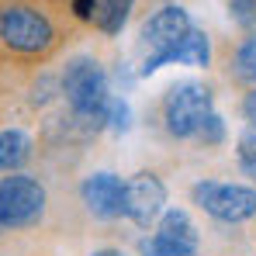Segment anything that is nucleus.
Here are the masks:
<instances>
[{"label": "nucleus", "instance_id": "aec40b11", "mask_svg": "<svg viewBox=\"0 0 256 256\" xmlns=\"http://www.w3.org/2000/svg\"><path fill=\"white\" fill-rule=\"evenodd\" d=\"M94 256H122L118 250H100V253H94Z\"/></svg>", "mask_w": 256, "mask_h": 256}, {"label": "nucleus", "instance_id": "2eb2a0df", "mask_svg": "<svg viewBox=\"0 0 256 256\" xmlns=\"http://www.w3.org/2000/svg\"><path fill=\"white\" fill-rule=\"evenodd\" d=\"M239 166L246 176H253L256 180V128H246L242 135H239Z\"/></svg>", "mask_w": 256, "mask_h": 256}, {"label": "nucleus", "instance_id": "0eeeda50", "mask_svg": "<svg viewBox=\"0 0 256 256\" xmlns=\"http://www.w3.org/2000/svg\"><path fill=\"white\" fill-rule=\"evenodd\" d=\"M142 256H198V225L184 208H166L152 236L138 239Z\"/></svg>", "mask_w": 256, "mask_h": 256}, {"label": "nucleus", "instance_id": "423d86ee", "mask_svg": "<svg viewBox=\"0 0 256 256\" xmlns=\"http://www.w3.org/2000/svg\"><path fill=\"white\" fill-rule=\"evenodd\" d=\"M212 114V90L204 84H176L166 94V104H163V122H166V132L176 135V138H190L198 135L201 122Z\"/></svg>", "mask_w": 256, "mask_h": 256}, {"label": "nucleus", "instance_id": "dca6fc26", "mask_svg": "<svg viewBox=\"0 0 256 256\" xmlns=\"http://www.w3.org/2000/svg\"><path fill=\"white\" fill-rule=\"evenodd\" d=\"M228 18L239 28H256V0H228Z\"/></svg>", "mask_w": 256, "mask_h": 256}, {"label": "nucleus", "instance_id": "1a4fd4ad", "mask_svg": "<svg viewBox=\"0 0 256 256\" xmlns=\"http://www.w3.org/2000/svg\"><path fill=\"white\" fill-rule=\"evenodd\" d=\"M80 198H84L86 212L100 222H111L122 214V201H125V180L114 176V173L100 170L90 173L84 184H80Z\"/></svg>", "mask_w": 256, "mask_h": 256}, {"label": "nucleus", "instance_id": "ddd939ff", "mask_svg": "<svg viewBox=\"0 0 256 256\" xmlns=\"http://www.w3.org/2000/svg\"><path fill=\"white\" fill-rule=\"evenodd\" d=\"M236 76L246 84H256V35L242 38V45L236 48Z\"/></svg>", "mask_w": 256, "mask_h": 256}, {"label": "nucleus", "instance_id": "4468645a", "mask_svg": "<svg viewBox=\"0 0 256 256\" xmlns=\"http://www.w3.org/2000/svg\"><path fill=\"white\" fill-rule=\"evenodd\" d=\"M104 125L111 128L114 135H125L128 128H132V108H128V100H118V97H111V100H108Z\"/></svg>", "mask_w": 256, "mask_h": 256}, {"label": "nucleus", "instance_id": "f8f14e48", "mask_svg": "<svg viewBox=\"0 0 256 256\" xmlns=\"http://www.w3.org/2000/svg\"><path fill=\"white\" fill-rule=\"evenodd\" d=\"M132 4L135 0H97V10H94V21L104 35H118L125 28L128 14H132Z\"/></svg>", "mask_w": 256, "mask_h": 256}, {"label": "nucleus", "instance_id": "6e6552de", "mask_svg": "<svg viewBox=\"0 0 256 256\" xmlns=\"http://www.w3.org/2000/svg\"><path fill=\"white\" fill-rule=\"evenodd\" d=\"M166 212V187L156 173H135L125 180V201L122 214H128L135 225H152L160 222V214Z\"/></svg>", "mask_w": 256, "mask_h": 256}, {"label": "nucleus", "instance_id": "20e7f679", "mask_svg": "<svg viewBox=\"0 0 256 256\" xmlns=\"http://www.w3.org/2000/svg\"><path fill=\"white\" fill-rule=\"evenodd\" d=\"M45 214V187L28 173L0 176V228H28Z\"/></svg>", "mask_w": 256, "mask_h": 256}, {"label": "nucleus", "instance_id": "f3484780", "mask_svg": "<svg viewBox=\"0 0 256 256\" xmlns=\"http://www.w3.org/2000/svg\"><path fill=\"white\" fill-rule=\"evenodd\" d=\"M198 138L204 142V146H222L225 142V122H222V114H208L204 122H201V128H198Z\"/></svg>", "mask_w": 256, "mask_h": 256}, {"label": "nucleus", "instance_id": "7ed1b4c3", "mask_svg": "<svg viewBox=\"0 0 256 256\" xmlns=\"http://www.w3.org/2000/svg\"><path fill=\"white\" fill-rule=\"evenodd\" d=\"M0 42L7 48H14V52L35 56V52H45L48 45L56 42V28H52V21L38 7L7 4L0 10Z\"/></svg>", "mask_w": 256, "mask_h": 256}, {"label": "nucleus", "instance_id": "9d476101", "mask_svg": "<svg viewBox=\"0 0 256 256\" xmlns=\"http://www.w3.org/2000/svg\"><path fill=\"white\" fill-rule=\"evenodd\" d=\"M32 160V138L21 128H4L0 132V173H18Z\"/></svg>", "mask_w": 256, "mask_h": 256}, {"label": "nucleus", "instance_id": "6ab92c4d", "mask_svg": "<svg viewBox=\"0 0 256 256\" xmlns=\"http://www.w3.org/2000/svg\"><path fill=\"white\" fill-rule=\"evenodd\" d=\"M242 114H246V122L256 128V90L246 94V100H242Z\"/></svg>", "mask_w": 256, "mask_h": 256}, {"label": "nucleus", "instance_id": "f03ea898", "mask_svg": "<svg viewBox=\"0 0 256 256\" xmlns=\"http://www.w3.org/2000/svg\"><path fill=\"white\" fill-rule=\"evenodd\" d=\"M194 24H190V14L184 10V7H160L146 24H142V45H146V59H142V66H138V73L142 76H152L156 70H163L166 62H170L173 48L180 45V38L190 32Z\"/></svg>", "mask_w": 256, "mask_h": 256}, {"label": "nucleus", "instance_id": "a211bd4d", "mask_svg": "<svg viewBox=\"0 0 256 256\" xmlns=\"http://www.w3.org/2000/svg\"><path fill=\"white\" fill-rule=\"evenodd\" d=\"M73 10H76V18H84V21H94L97 0H73Z\"/></svg>", "mask_w": 256, "mask_h": 256}, {"label": "nucleus", "instance_id": "f257e3e1", "mask_svg": "<svg viewBox=\"0 0 256 256\" xmlns=\"http://www.w3.org/2000/svg\"><path fill=\"white\" fill-rule=\"evenodd\" d=\"M62 94H66L76 122H84V125H104L111 90H108V76H104V70H100V62L94 56H76V59L66 62Z\"/></svg>", "mask_w": 256, "mask_h": 256}, {"label": "nucleus", "instance_id": "412c9836", "mask_svg": "<svg viewBox=\"0 0 256 256\" xmlns=\"http://www.w3.org/2000/svg\"><path fill=\"white\" fill-rule=\"evenodd\" d=\"M0 232H4V228H0Z\"/></svg>", "mask_w": 256, "mask_h": 256}, {"label": "nucleus", "instance_id": "39448f33", "mask_svg": "<svg viewBox=\"0 0 256 256\" xmlns=\"http://www.w3.org/2000/svg\"><path fill=\"white\" fill-rule=\"evenodd\" d=\"M190 198L201 212H208L218 222H246L256 214V190L242 184H218V180H201L190 187Z\"/></svg>", "mask_w": 256, "mask_h": 256}, {"label": "nucleus", "instance_id": "9b49d317", "mask_svg": "<svg viewBox=\"0 0 256 256\" xmlns=\"http://www.w3.org/2000/svg\"><path fill=\"white\" fill-rule=\"evenodd\" d=\"M170 62H180V66H208L212 62V42H208V35L201 28H190L180 38V45L173 48Z\"/></svg>", "mask_w": 256, "mask_h": 256}]
</instances>
